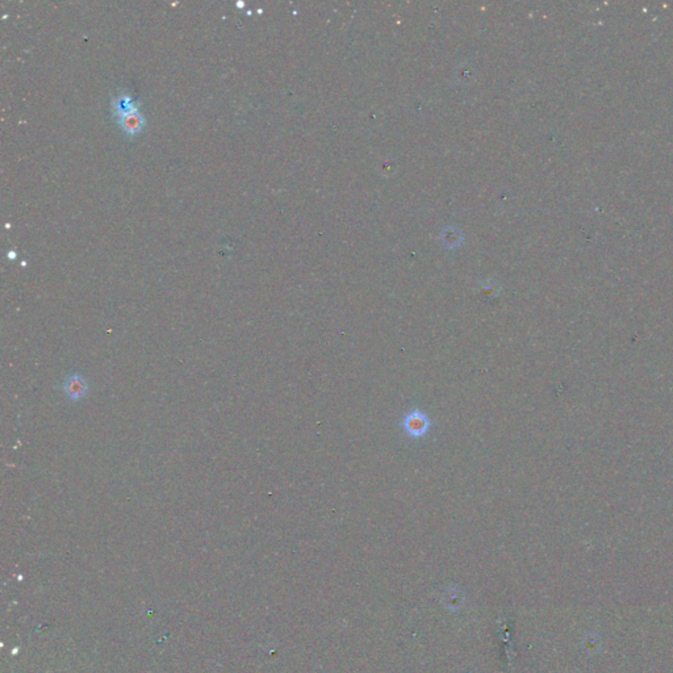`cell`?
Returning <instances> with one entry per match:
<instances>
[{
  "mask_svg": "<svg viewBox=\"0 0 673 673\" xmlns=\"http://www.w3.org/2000/svg\"><path fill=\"white\" fill-rule=\"evenodd\" d=\"M402 428L411 438H421L428 434L430 429V420L428 414L422 411L414 409L411 413L407 414L402 421Z\"/></svg>",
  "mask_w": 673,
  "mask_h": 673,
  "instance_id": "obj_1",
  "label": "cell"
},
{
  "mask_svg": "<svg viewBox=\"0 0 673 673\" xmlns=\"http://www.w3.org/2000/svg\"><path fill=\"white\" fill-rule=\"evenodd\" d=\"M63 391L70 400L79 401L86 396V393L89 391V385H87V382L83 379V376L74 374V375H70L65 379Z\"/></svg>",
  "mask_w": 673,
  "mask_h": 673,
  "instance_id": "obj_2",
  "label": "cell"
},
{
  "mask_svg": "<svg viewBox=\"0 0 673 673\" xmlns=\"http://www.w3.org/2000/svg\"><path fill=\"white\" fill-rule=\"evenodd\" d=\"M122 125L129 133H136L142 128V117L136 111L122 115Z\"/></svg>",
  "mask_w": 673,
  "mask_h": 673,
  "instance_id": "obj_3",
  "label": "cell"
}]
</instances>
